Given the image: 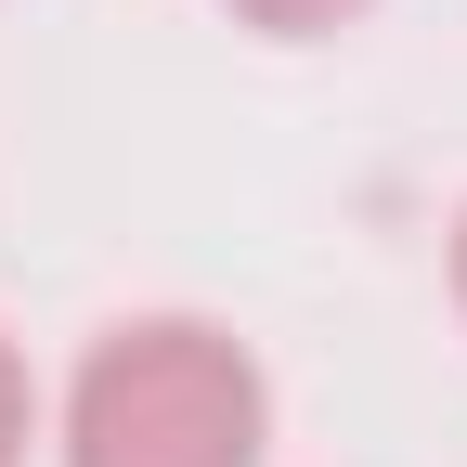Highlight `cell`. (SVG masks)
Instances as JSON below:
<instances>
[{
    "mask_svg": "<svg viewBox=\"0 0 467 467\" xmlns=\"http://www.w3.org/2000/svg\"><path fill=\"white\" fill-rule=\"evenodd\" d=\"M454 299H467V221H454Z\"/></svg>",
    "mask_w": 467,
    "mask_h": 467,
    "instance_id": "obj_4",
    "label": "cell"
},
{
    "mask_svg": "<svg viewBox=\"0 0 467 467\" xmlns=\"http://www.w3.org/2000/svg\"><path fill=\"white\" fill-rule=\"evenodd\" d=\"M247 26H273V39H325V26H350L364 0H234Z\"/></svg>",
    "mask_w": 467,
    "mask_h": 467,
    "instance_id": "obj_3",
    "label": "cell"
},
{
    "mask_svg": "<svg viewBox=\"0 0 467 467\" xmlns=\"http://www.w3.org/2000/svg\"><path fill=\"white\" fill-rule=\"evenodd\" d=\"M26 441H39V389H26V350L0 337V467H26Z\"/></svg>",
    "mask_w": 467,
    "mask_h": 467,
    "instance_id": "obj_2",
    "label": "cell"
},
{
    "mask_svg": "<svg viewBox=\"0 0 467 467\" xmlns=\"http://www.w3.org/2000/svg\"><path fill=\"white\" fill-rule=\"evenodd\" d=\"M260 441H273V389L195 312L104 325L66 377V416H52L66 467H260Z\"/></svg>",
    "mask_w": 467,
    "mask_h": 467,
    "instance_id": "obj_1",
    "label": "cell"
}]
</instances>
